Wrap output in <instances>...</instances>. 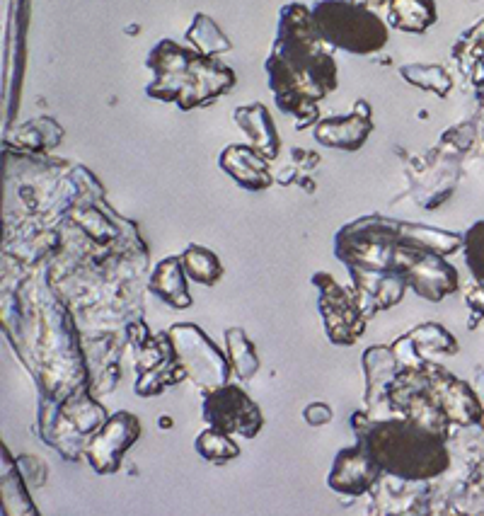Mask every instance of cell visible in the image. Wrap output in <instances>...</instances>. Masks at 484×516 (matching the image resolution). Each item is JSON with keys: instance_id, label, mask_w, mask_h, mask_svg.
Segmentation results:
<instances>
[{"instance_id": "obj_10", "label": "cell", "mask_w": 484, "mask_h": 516, "mask_svg": "<svg viewBox=\"0 0 484 516\" xmlns=\"http://www.w3.org/2000/svg\"><path fill=\"white\" fill-rule=\"evenodd\" d=\"M138 434H141V422H138L134 412L121 410L107 417L100 432L92 434L88 444H85V456H88V463L95 468V473H117L121 468V458L136 444Z\"/></svg>"}, {"instance_id": "obj_6", "label": "cell", "mask_w": 484, "mask_h": 516, "mask_svg": "<svg viewBox=\"0 0 484 516\" xmlns=\"http://www.w3.org/2000/svg\"><path fill=\"white\" fill-rule=\"evenodd\" d=\"M167 335H170L172 349H175V359L184 366L189 381H194L204 391L226 386L230 371H233L230 357L216 347V342L199 325H172Z\"/></svg>"}, {"instance_id": "obj_11", "label": "cell", "mask_w": 484, "mask_h": 516, "mask_svg": "<svg viewBox=\"0 0 484 516\" xmlns=\"http://www.w3.org/2000/svg\"><path fill=\"white\" fill-rule=\"evenodd\" d=\"M380 475H383V470H380L378 463L366 454L361 444H356L349 446V449H342L334 456L327 485H330V490L339 492V495L359 497L366 495L378 483Z\"/></svg>"}, {"instance_id": "obj_30", "label": "cell", "mask_w": 484, "mask_h": 516, "mask_svg": "<svg viewBox=\"0 0 484 516\" xmlns=\"http://www.w3.org/2000/svg\"><path fill=\"white\" fill-rule=\"evenodd\" d=\"M475 393L482 403V424H484V371H480V381H475Z\"/></svg>"}, {"instance_id": "obj_20", "label": "cell", "mask_w": 484, "mask_h": 516, "mask_svg": "<svg viewBox=\"0 0 484 516\" xmlns=\"http://www.w3.org/2000/svg\"><path fill=\"white\" fill-rule=\"evenodd\" d=\"M180 257H182L184 272H187V277H192L194 282L206 284V286L221 282L223 265L221 260H218L216 252L201 248V245H189Z\"/></svg>"}, {"instance_id": "obj_21", "label": "cell", "mask_w": 484, "mask_h": 516, "mask_svg": "<svg viewBox=\"0 0 484 516\" xmlns=\"http://www.w3.org/2000/svg\"><path fill=\"white\" fill-rule=\"evenodd\" d=\"M226 347L230 364H233L235 376L240 381H250L252 376L259 371V357L255 352V344L250 342V337L245 335V330L230 328L226 330Z\"/></svg>"}, {"instance_id": "obj_3", "label": "cell", "mask_w": 484, "mask_h": 516, "mask_svg": "<svg viewBox=\"0 0 484 516\" xmlns=\"http://www.w3.org/2000/svg\"><path fill=\"white\" fill-rule=\"evenodd\" d=\"M148 68L155 71V80L146 93L155 100L177 102L182 110L209 102L235 85V76L228 66L204 51L182 49L170 39L151 51Z\"/></svg>"}, {"instance_id": "obj_24", "label": "cell", "mask_w": 484, "mask_h": 516, "mask_svg": "<svg viewBox=\"0 0 484 516\" xmlns=\"http://www.w3.org/2000/svg\"><path fill=\"white\" fill-rule=\"evenodd\" d=\"M187 378V371L177 359L165 361V364L155 366L151 371H143L141 378L136 381V393L138 395H158L165 391V386H172V383Z\"/></svg>"}, {"instance_id": "obj_12", "label": "cell", "mask_w": 484, "mask_h": 516, "mask_svg": "<svg viewBox=\"0 0 484 516\" xmlns=\"http://www.w3.org/2000/svg\"><path fill=\"white\" fill-rule=\"evenodd\" d=\"M429 378L436 400H439L441 410L446 412L448 420L453 424H460V427H468L472 422H482V403L477 398L475 388H470L460 378L448 376L441 369H436V374Z\"/></svg>"}, {"instance_id": "obj_18", "label": "cell", "mask_w": 484, "mask_h": 516, "mask_svg": "<svg viewBox=\"0 0 484 516\" xmlns=\"http://www.w3.org/2000/svg\"><path fill=\"white\" fill-rule=\"evenodd\" d=\"M235 122H238L240 129L250 136L252 146H255L264 158L272 160L279 156V134H276L272 117H269V112L264 110L262 105L240 107V110L235 112Z\"/></svg>"}, {"instance_id": "obj_15", "label": "cell", "mask_w": 484, "mask_h": 516, "mask_svg": "<svg viewBox=\"0 0 484 516\" xmlns=\"http://www.w3.org/2000/svg\"><path fill=\"white\" fill-rule=\"evenodd\" d=\"M405 366L400 364L393 347H368L363 352V371H366V405L368 410L383 405L390 398V386Z\"/></svg>"}, {"instance_id": "obj_4", "label": "cell", "mask_w": 484, "mask_h": 516, "mask_svg": "<svg viewBox=\"0 0 484 516\" xmlns=\"http://www.w3.org/2000/svg\"><path fill=\"white\" fill-rule=\"evenodd\" d=\"M313 25L322 42L349 54H373L388 44V27L376 13L351 0H320Z\"/></svg>"}, {"instance_id": "obj_29", "label": "cell", "mask_w": 484, "mask_h": 516, "mask_svg": "<svg viewBox=\"0 0 484 516\" xmlns=\"http://www.w3.org/2000/svg\"><path fill=\"white\" fill-rule=\"evenodd\" d=\"M468 303H470L472 311H477L480 315L484 313V286L482 284H480V289H477V291H470Z\"/></svg>"}, {"instance_id": "obj_25", "label": "cell", "mask_w": 484, "mask_h": 516, "mask_svg": "<svg viewBox=\"0 0 484 516\" xmlns=\"http://www.w3.org/2000/svg\"><path fill=\"white\" fill-rule=\"evenodd\" d=\"M187 37H189V42L197 44L199 51H204V54H209V56L223 54V51L230 49V42L226 39V34L218 30L216 22L206 15H197L194 25L189 27Z\"/></svg>"}, {"instance_id": "obj_19", "label": "cell", "mask_w": 484, "mask_h": 516, "mask_svg": "<svg viewBox=\"0 0 484 516\" xmlns=\"http://www.w3.org/2000/svg\"><path fill=\"white\" fill-rule=\"evenodd\" d=\"M439 20L434 0H390V25L409 34H424Z\"/></svg>"}, {"instance_id": "obj_16", "label": "cell", "mask_w": 484, "mask_h": 516, "mask_svg": "<svg viewBox=\"0 0 484 516\" xmlns=\"http://www.w3.org/2000/svg\"><path fill=\"white\" fill-rule=\"evenodd\" d=\"M221 168L238 182L240 187L257 192V189H267L272 185V175H269L267 158L250 146H228L221 153Z\"/></svg>"}, {"instance_id": "obj_28", "label": "cell", "mask_w": 484, "mask_h": 516, "mask_svg": "<svg viewBox=\"0 0 484 516\" xmlns=\"http://www.w3.org/2000/svg\"><path fill=\"white\" fill-rule=\"evenodd\" d=\"M303 417H305V422L310 424V427H322V424H330L334 415H332V407L330 405L310 403L303 410Z\"/></svg>"}, {"instance_id": "obj_7", "label": "cell", "mask_w": 484, "mask_h": 516, "mask_svg": "<svg viewBox=\"0 0 484 516\" xmlns=\"http://www.w3.org/2000/svg\"><path fill=\"white\" fill-rule=\"evenodd\" d=\"M395 269L405 274L407 284L426 301H441L458 291V272L443 260L441 252L422 245L400 243L395 252Z\"/></svg>"}, {"instance_id": "obj_14", "label": "cell", "mask_w": 484, "mask_h": 516, "mask_svg": "<svg viewBox=\"0 0 484 516\" xmlns=\"http://www.w3.org/2000/svg\"><path fill=\"white\" fill-rule=\"evenodd\" d=\"M371 112H368L366 102L356 105V112L351 117H332L322 119L315 126V139L322 146L330 148H342V151H359L366 143L368 134H371Z\"/></svg>"}, {"instance_id": "obj_22", "label": "cell", "mask_w": 484, "mask_h": 516, "mask_svg": "<svg viewBox=\"0 0 484 516\" xmlns=\"http://www.w3.org/2000/svg\"><path fill=\"white\" fill-rule=\"evenodd\" d=\"M3 463L8 468H3V497H5V512L8 514H37V509L32 507L30 492L25 487V478L17 470L15 461H10L8 451L3 446Z\"/></svg>"}, {"instance_id": "obj_2", "label": "cell", "mask_w": 484, "mask_h": 516, "mask_svg": "<svg viewBox=\"0 0 484 516\" xmlns=\"http://www.w3.org/2000/svg\"><path fill=\"white\" fill-rule=\"evenodd\" d=\"M351 424L366 454L393 478L419 483L439 478L451 466L446 437L412 417L371 420L366 412H356Z\"/></svg>"}, {"instance_id": "obj_17", "label": "cell", "mask_w": 484, "mask_h": 516, "mask_svg": "<svg viewBox=\"0 0 484 516\" xmlns=\"http://www.w3.org/2000/svg\"><path fill=\"white\" fill-rule=\"evenodd\" d=\"M148 289L170 308H177V311H184V308L192 306L182 257H165L163 262H158V267L151 274V282H148Z\"/></svg>"}, {"instance_id": "obj_5", "label": "cell", "mask_w": 484, "mask_h": 516, "mask_svg": "<svg viewBox=\"0 0 484 516\" xmlns=\"http://www.w3.org/2000/svg\"><path fill=\"white\" fill-rule=\"evenodd\" d=\"M402 243V221L366 216L334 238V255L349 267L351 274H380L395 269V252Z\"/></svg>"}, {"instance_id": "obj_31", "label": "cell", "mask_w": 484, "mask_h": 516, "mask_svg": "<svg viewBox=\"0 0 484 516\" xmlns=\"http://www.w3.org/2000/svg\"><path fill=\"white\" fill-rule=\"evenodd\" d=\"M160 427H170V417H160Z\"/></svg>"}, {"instance_id": "obj_13", "label": "cell", "mask_w": 484, "mask_h": 516, "mask_svg": "<svg viewBox=\"0 0 484 516\" xmlns=\"http://www.w3.org/2000/svg\"><path fill=\"white\" fill-rule=\"evenodd\" d=\"M393 349L405 369L426 371L429 369V364H426V359L419 354V349L453 354V352H458V342H455L451 332H448L446 328H441V325L426 323V325H419L417 330L409 332V335L400 337V340L393 344Z\"/></svg>"}, {"instance_id": "obj_23", "label": "cell", "mask_w": 484, "mask_h": 516, "mask_svg": "<svg viewBox=\"0 0 484 516\" xmlns=\"http://www.w3.org/2000/svg\"><path fill=\"white\" fill-rule=\"evenodd\" d=\"M194 446H197L199 456H204L209 463H216V466L230 463L233 458L240 456V446L230 439L228 432H223V429H216V427L204 429V432L197 437V444Z\"/></svg>"}, {"instance_id": "obj_26", "label": "cell", "mask_w": 484, "mask_h": 516, "mask_svg": "<svg viewBox=\"0 0 484 516\" xmlns=\"http://www.w3.org/2000/svg\"><path fill=\"white\" fill-rule=\"evenodd\" d=\"M402 76H405L409 83H414L417 88L429 90V93H439L441 97L448 95L453 80L446 71L439 66H405L402 68Z\"/></svg>"}, {"instance_id": "obj_9", "label": "cell", "mask_w": 484, "mask_h": 516, "mask_svg": "<svg viewBox=\"0 0 484 516\" xmlns=\"http://www.w3.org/2000/svg\"><path fill=\"white\" fill-rule=\"evenodd\" d=\"M313 284L320 291V315L325 320V332L332 344H342L349 347L354 344L366 330V313L361 311V303L356 291L351 294L349 289L339 286L330 274H315Z\"/></svg>"}, {"instance_id": "obj_1", "label": "cell", "mask_w": 484, "mask_h": 516, "mask_svg": "<svg viewBox=\"0 0 484 516\" xmlns=\"http://www.w3.org/2000/svg\"><path fill=\"white\" fill-rule=\"evenodd\" d=\"M320 42L313 10L296 3L281 10L279 39L267 61L269 85L281 110L303 114L301 126L315 119V100L337 88V63L320 49Z\"/></svg>"}, {"instance_id": "obj_8", "label": "cell", "mask_w": 484, "mask_h": 516, "mask_svg": "<svg viewBox=\"0 0 484 516\" xmlns=\"http://www.w3.org/2000/svg\"><path fill=\"white\" fill-rule=\"evenodd\" d=\"M201 415L209 427L238 434L242 439H255L264 427V415L255 400L242 391V386L226 383L221 388L206 391Z\"/></svg>"}, {"instance_id": "obj_27", "label": "cell", "mask_w": 484, "mask_h": 516, "mask_svg": "<svg viewBox=\"0 0 484 516\" xmlns=\"http://www.w3.org/2000/svg\"><path fill=\"white\" fill-rule=\"evenodd\" d=\"M465 265H468L472 279L484 286V221L472 223L463 235Z\"/></svg>"}]
</instances>
